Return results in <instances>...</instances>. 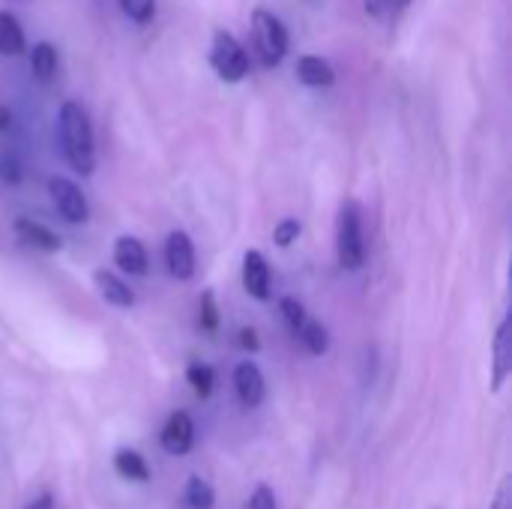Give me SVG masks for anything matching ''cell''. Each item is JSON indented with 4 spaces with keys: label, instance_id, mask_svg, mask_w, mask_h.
Listing matches in <instances>:
<instances>
[{
    "label": "cell",
    "instance_id": "cell-1",
    "mask_svg": "<svg viewBox=\"0 0 512 509\" xmlns=\"http://www.w3.org/2000/svg\"><path fill=\"white\" fill-rule=\"evenodd\" d=\"M60 138L69 165L78 174H90L96 165V147H93V126L87 111L78 102H63L60 105Z\"/></svg>",
    "mask_w": 512,
    "mask_h": 509
},
{
    "label": "cell",
    "instance_id": "cell-2",
    "mask_svg": "<svg viewBox=\"0 0 512 509\" xmlns=\"http://www.w3.org/2000/svg\"><path fill=\"white\" fill-rule=\"evenodd\" d=\"M336 255L345 270H360L366 261V243H363V216L360 204L354 198L342 201L339 222H336Z\"/></svg>",
    "mask_w": 512,
    "mask_h": 509
},
{
    "label": "cell",
    "instance_id": "cell-3",
    "mask_svg": "<svg viewBox=\"0 0 512 509\" xmlns=\"http://www.w3.org/2000/svg\"><path fill=\"white\" fill-rule=\"evenodd\" d=\"M210 66L216 69V75L228 84H237L246 78L249 72V57L243 51V45L228 33V30H216L213 33V45H210Z\"/></svg>",
    "mask_w": 512,
    "mask_h": 509
},
{
    "label": "cell",
    "instance_id": "cell-4",
    "mask_svg": "<svg viewBox=\"0 0 512 509\" xmlns=\"http://www.w3.org/2000/svg\"><path fill=\"white\" fill-rule=\"evenodd\" d=\"M252 27H255V45L261 51V63L264 66H279L282 57L288 54V30H285V24L273 12L258 9L252 15Z\"/></svg>",
    "mask_w": 512,
    "mask_h": 509
},
{
    "label": "cell",
    "instance_id": "cell-5",
    "mask_svg": "<svg viewBox=\"0 0 512 509\" xmlns=\"http://www.w3.org/2000/svg\"><path fill=\"white\" fill-rule=\"evenodd\" d=\"M48 195H51L57 213H60L66 222L78 225V222H87V219H90V204H87L84 192H81L72 180H66V177H51V180H48Z\"/></svg>",
    "mask_w": 512,
    "mask_h": 509
},
{
    "label": "cell",
    "instance_id": "cell-6",
    "mask_svg": "<svg viewBox=\"0 0 512 509\" xmlns=\"http://www.w3.org/2000/svg\"><path fill=\"white\" fill-rule=\"evenodd\" d=\"M159 444H162V450L168 456L192 453V447H195V420H192V414L189 411H174L165 420L162 432H159Z\"/></svg>",
    "mask_w": 512,
    "mask_h": 509
},
{
    "label": "cell",
    "instance_id": "cell-7",
    "mask_svg": "<svg viewBox=\"0 0 512 509\" xmlns=\"http://www.w3.org/2000/svg\"><path fill=\"white\" fill-rule=\"evenodd\" d=\"M165 264L168 273L180 282L195 276V246L186 231H171L165 240Z\"/></svg>",
    "mask_w": 512,
    "mask_h": 509
},
{
    "label": "cell",
    "instance_id": "cell-8",
    "mask_svg": "<svg viewBox=\"0 0 512 509\" xmlns=\"http://www.w3.org/2000/svg\"><path fill=\"white\" fill-rule=\"evenodd\" d=\"M234 390H237V399H240L243 408H258L264 402V393H267L261 369L255 363H249V360L240 363L234 369Z\"/></svg>",
    "mask_w": 512,
    "mask_h": 509
},
{
    "label": "cell",
    "instance_id": "cell-9",
    "mask_svg": "<svg viewBox=\"0 0 512 509\" xmlns=\"http://www.w3.org/2000/svg\"><path fill=\"white\" fill-rule=\"evenodd\" d=\"M243 288L255 300L270 297V267H267V261H264V255L258 249H249L243 255Z\"/></svg>",
    "mask_w": 512,
    "mask_h": 509
},
{
    "label": "cell",
    "instance_id": "cell-10",
    "mask_svg": "<svg viewBox=\"0 0 512 509\" xmlns=\"http://www.w3.org/2000/svg\"><path fill=\"white\" fill-rule=\"evenodd\" d=\"M512 372V339H510V318L501 321L495 333V363H492V393H501Z\"/></svg>",
    "mask_w": 512,
    "mask_h": 509
},
{
    "label": "cell",
    "instance_id": "cell-11",
    "mask_svg": "<svg viewBox=\"0 0 512 509\" xmlns=\"http://www.w3.org/2000/svg\"><path fill=\"white\" fill-rule=\"evenodd\" d=\"M114 264L123 273L144 276L147 273V249L135 237H117V243H114Z\"/></svg>",
    "mask_w": 512,
    "mask_h": 509
},
{
    "label": "cell",
    "instance_id": "cell-12",
    "mask_svg": "<svg viewBox=\"0 0 512 509\" xmlns=\"http://www.w3.org/2000/svg\"><path fill=\"white\" fill-rule=\"evenodd\" d=\"M15 234L27 243V246H33V249H39V252H60V246H63V240L54 234V231H48L45 225H39V222H33V219H15Z\"/></svg>",
    "mask_w": 512,
    "mask_h": 509
},
{
    "label": "cell",
    "instance_id": "cell-13",
    "mask_svg": "<svg viewBox=\"0 0 512 509\" xmlns=\"http://www.w3.org/2000/svg\"><path fill=\"white\" fill-rule=\"evenodd\" d=\"M297 78H300L306 87H330V84L336 81V72H333V66H330L324 57L306 54V57L297 60Z\"/></svg>",
    "mask_w": 512,
    "mask_h": 509
},
{
    "label": "cell",
    "instance_id": "cell-14",
    "mask_svg": "<svg viewBox=\"0 0 512 509\" xmlns=\"http://www.w3.org/2000/svg\"><path fill=\"white\" fill-rule=\"evenodd\" d=\"M111 462H114V471H117L123 480H129V483H147V480H150V465H147V459H144L138 450L123 447V450L114 453Z\"/></svg>",
    "mask_w": 512,
    "mask_h": 509
},
{
    "label": "cell",
    "instance_id": "cell-15",
    "mask_svg": "<svg viewBox=\"0 0 512 509\" xmlns=\"http://www.w3.org/2000/svg\"><path fill=\"white\" fill-rule=\"evenodd\" d=\"M96 288H99V294L105 297V303H111V306H117V309H129V306L135 303V294L129 291V285L120 282L114 273L99 270V273H96Z\"/></svg>",
    "mask_w": 512,
    "mask_h": 509
},
{
    "label": "cell",
    "instance_id": "cell-16",
    "mask_svg": "<svg viewBox=\"0 0 512 509\" xmlns=\"http://www.w3.org/2000/svg\"><path fill=\"white\" fill-rule=\"evenodd\" d=\"M30 69H33L36 81L48 84L57 72V48L51 42H36L30 51Z\"/></svg>",
    "mask_w": 512,
    "mask_h": 509
},
{
    "label": "cell",
    "instance_id": "cell-17",
    "mask_svg": "<svg viewBox=\"0 0 512 509\" xmlns=\"http://www.w3.org/2000/svg\"><path fill=\"white\" fill-rule=\"evenodd\" d=\"M24 51V30L12 12H0V54H21Z\"/></svg>",
    "mask_w": 512,
    "mask_h": 509
},
{
    "label": "cell",
    "instance_id": "cell-18",
    "mask_svg": "<svg viewBox=\"0 0 512 509\" xmlns=\"http://www.w3.org/2000/svg\"><path fill=\"white\" fill-rule=\"evenodd\" d=\"M183 501L189 509H213L216 507V492L204 477H189L183 486Z\"/></svg>",
    "mask_w": 512,
    "mask_h": 509
},
{
    "label": "cell",
    "instance_id": "cell-19",
    "mask_svg": "<svg viewBox=\"0 0 512 509\" xmlns=\"http://www.w3.org/2000/svg\"><path fill=\"white\" fill-rule=\"evenodd\" d=\"M297 336H300V342L306 345V351H309L312 357H321V354L330 351V333H327V327H324L321 321L306 318L303 327L297 330Z\"/></svg>",
    "mask_w": 512,
    "mask_h": 509
},
{
    "label": "cell",
    "instance_id": "cell-20",
    "mask_svg": "<svg viewBox=\"0 0 512 509\" xmlns=\"http://www.w3.org/2000/svg\"><path fill=\"white\" fill-rule=\"evenodd\" d=\"M186 381H189V387L198 393V399H210V393H213V387H216V372H213L207 363H192V366L186 369Z\"/></svg>",
    "mask_w": 512,
    "mask_h": 509
},
{
    "label": "cell",
    "instance_id": "cell-21",
    "mask_svg": "<svg viewBox=\"0 0 512 509\" xmlns=\"http://www.w3.org/2000/svg\"><path fill=\"white\" fill-rule=\"evenodd\" d=\"M198 327H201L204 333H216V330H219V306H216V294H213V291H204V294H201Z\"/></svg>",
    "mask_w": 512,
    "mask_h": 509
},
{
    "label": "cell",
    "instance_id": "cell-22",
    "mask_svg": "<svg viewBox=\"0 0 512 509\" xmlns=\"http://www.w3.org/2000/svg\"><path fill=\"white\" fill-rule=\"evenodd\" d=\"M120 6L135 24H147L156 12V0H120Z\"/></svg>",
    "mask_w": 512,
    "mask_h": 509
},
{
    "label": "cell",
    "instance_id": "cell-23",
    "mask_svg": "<svg viewBox=\"0 0 512 509\" xmlns=\"http://www.w3.org/2000/svg\"><path fill=\"white\" fill-rule=\"evenodd\" d=\"M411 0H366V12L372 18H393L396 12L408 9Z\"/></svg>",
    "mask_w": 512,
    "mask_h": 509
},
{
    "label": "cell",
    "instance_id": "cell-24",
    "mask_svg": "<svg viewBox=\"0 0 512 509\" xmlns=\"http://www.w3.org/2000/svg\"><path fill=\"white\" fill-rule=\"evenodd\" d=\"M300 222L297 219H282L276 228H273V240H276V246H282V249H288L291 243H297V237H300Z\"/></svg>",
    "mask_w": 512,
    "mask_h": 509
},
{
    "label": "cell",
    "instance_id": "cell-25",
    "mask_svg": "<svg viewBox=\"0 0 512 509\" xmlns=\"http://www.w3.org/2000/svg\"><path fill=\"white\" fill-rule=\"evenodd\" d=\"M246 509H279V501H276V492L267 486V483H258L249 495V504Z\"/></svg>",
    "mask_w": 512,
    "mask_h": 509
},
{
    "label": "cell",
    "instance_id": "cell-26",
    "mask_svg": "<svg viewBox=\"0 0 512 509\" xmlns=\"http://www.w3.org/2000/svg\"><path fill=\"white\" fill-rule=\"evenodd\" d=\"M282 315H285V321H288V327H291L294 333H297V330L303 327V321L309 318L306 309H303V303L294 300V297H285V300H282Z\"/></svg>",
    "mask_w": 512,
    "mask_h": 509
},
{
    "label": "cell",
    "instance_id": "cell-27",
    "mask_svg": "<svg viewBox=\"0 0 512 509\" xmlns=\"http://www.w3.org/2000/svg\"><path fill=\"white\" fill-rule=\"evenodd\" d=\"M489 509H512V477L501 480V486H498V492H495Z\"/></svg>",
    "mask_w": 512,
    "mask_h": 509
},
{
    "label": "cell",
    "instance_id": "cell-28",
    "mask_svg": "<svg viewBox=\"0 0 512 509\" xmlns=\"http://www.w3.org/2000/svg\"><path fill=\"white\" fill-rule=\"evenodd\" d=\"M240 345H243L246 351H261L258 330H255V327H243V330H240Z\"/></svg>",
    "mask_w": 512,
    "mask_h": 509
},
{
    "label": "cell",
    "instance_id": "cell-29",
    "mask_svg": "<svg viewBox=\"0 0 512 509\" xmlns=\"http://www.w3.org/2000/svg\"><path fill=\"white\" fill-rule=\"evenodd\" d=\"M24 509H54V495L42 492V495H36Z\"/></svg>",
    "mask_w": 512,
    "mask_h": 509
},
{
    "label": "cell",
    "instance_id": "cell-30",
    "mask_svg": "<svg viewBox=\"0 0 512 509\" xmlns=\"http://www.w3.org/2000/svg\"><path fill=\"white\" fill-rule=\"evenodd\" d=\"M9 123H12V111L6 105H0V132L9 129Z\"/></svg>",
    "mask_w": 512,
    "mask_h": 509
}]
</instances>
